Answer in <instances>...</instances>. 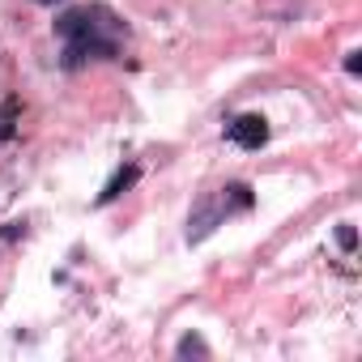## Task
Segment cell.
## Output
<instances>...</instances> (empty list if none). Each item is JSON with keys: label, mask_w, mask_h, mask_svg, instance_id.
Returning a JSON list of instances; mask_svg holds the SVG:
<instances>
[{"label": "cell", "mask_w": 362, "mask_h": 362, "mask_svg": "<svg viewBox=\"0 0 362 362\" xmlns=\"http://www.w3.org/2000/svg\"><path fill=\"white\" fill-rule=\"evenodd\" d=\"M136 175H141L136 166H119V170L111 175V184L103 188V197H98V201H103V205H107V201H115V197H119L124 188H132V184H136Z\"/></svg>", "instance_id": "2"}, {"label": "cell", "mask_w": 362, "mask_h": 362, "mask_svg": "<svg viewBox=\"0 0 362 362\" xmlns=\"http://www.w3.org/2000/svg\"><path fill=\"white\" fill-rule=\"evenodd\" d=\"M35 5H56V0H35Z\"/></svg>", "instance_id": "6"}, {"label": "cell", "mask_w": 362, "mask_h": 362, "mask_svg": "<svg viewBox=\"0 0 362 362\" xmlns=\"http://www.w3.org/2000/svg\"><path fill=\"white\" fill-rule=\"evenodd\" d=\"M337 243H341L345 252H354V247H358V230H354V226H341V230H337Z\"/></svg>", "instance_id": "4"}, {"label": "cell", "mask_w": 362, "mask_h": 362, "mask_svg": "<svg viewBox=\"0 0 362 362\" xmlns=\"http://www.w3.org/2000/svg\"><path fill=\"white\" fill-rule=\"evenodd\" d=\"M230 141L243 145V149H260V145L269 141V119H264V115H239V119L230 124Z\"/></svg>", "instance_id": "1"}, {"label": "cell", "mask_w": 362, "mask_h": 362, "mask_svg": "<svg viewBox=\"0 0 362 362\" xmlns=\"http://www.w3.org/2000/svg\"><path fill=\"white\" fill-rule=\"evenodd\" d=\"M345 73H362V52H349L345 56Z\"/></svg>", "instance_id": "5"}, {"label": "cell", "mask_w": 362, "mask_h": 362, "mask_svg": "<svg viewBox=\"0 0 362 362\" xmlns=\"http://www.w3.org/2000/svg\"><path fill=\"white\" fill-rule=\"evenodd\" d=\"M192 354H197V358H205V354H209V345H205V341H201L197 332L179 341V358H192Z\"/></svg>", "instance_id": "3"}]
</instances>
